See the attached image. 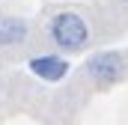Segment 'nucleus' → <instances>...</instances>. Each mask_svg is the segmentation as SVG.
Here are the masks:
<instances>
[{"instance_id": "f257e3e1", "label": "nucleus", "mask_w": 128, "mask_h": 125, "mask_svg": "<svg viewBox=\"0 0 128 125\" xmlns=\"http://www.w3.org/2000/svg\"><path fill=\"white\" fill-rule=\"evenodd\" d=\"M48 30H51L54 45L63 48V51H80L90 42V27H86V21L78 12H60V15H54Z\"/></svg>"}, {"instance_id": "f03ea898", "label": "nucleus", "mask_w": 128, "mask_h": 125, "mask_svg": "<svg viewBox=\"0 0 128 125\" xmlns=\"http://www.w3.org/2000/svg\"><path fill=\"white\" fill-rule=\"evenodd\" d=\"M86 74L92 80H98V84H110V80H116L122 74V57L119 54H110V51L96 54V57L86 60Z\"/></svg>"}, {"instance_id": "7ed1b4c3", "label": "nucleus", "mask_w": 128, "mask_h": 125, "mask_svg": "<svg viewBox=\"0 0 128 125\" xmlns=\"http://www.w3.org/2000/svg\"><path fill=\"white\" fill-rule=\"evenodd\" d=\"M30 72L36 78H42V80H48V84H57V80H63L66 74H68V60L60 57V54H42V57H33L30 62Z\"/></svg>"}, {"instance_id": "20e7f679", "label": "nucleus", "mask_w": 128, "mask_h": 125, "mask_svg": "<svg viewBox=\"0 0 128 125\" xmlns=\"http://www.w3.org/2000/svg\"><path fill=\"white\" fill-rule=\"evenodd\" d=\"M27 39V21L15 15H0V45H21Z\"/></svg>"}, {"instance_id": "39448f33", "label": "nucleus", "mask_w": 128, "mask_h": 125, "mask_svg": "<svg viewBox=\"0 0 128 125\" xmlns=\"http://www.w3.org/2000/svg\"><path fill=\"white\" fill-rule=\"evenodd\" d=\"M119 3H128V0H119Z\"/></svg>"}]
</instances>
